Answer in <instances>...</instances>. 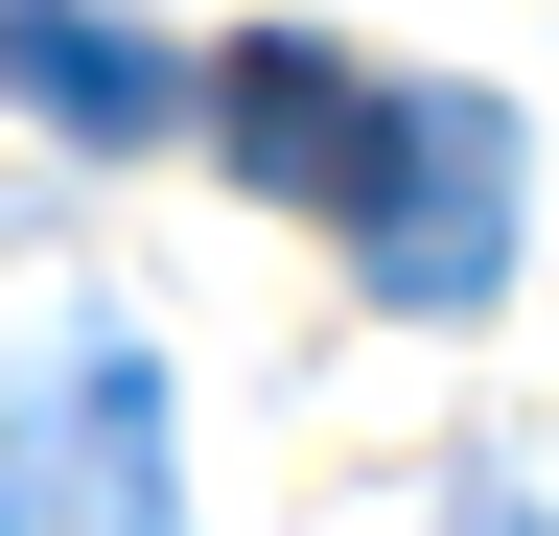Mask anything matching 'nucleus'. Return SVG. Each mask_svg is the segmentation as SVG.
I'll return each instance as SVG.
<instances>
[{
	"label": "nucleus",
	"instance_id": "39448f33",
	"mask_svg": "<svg viewBox=\"0 0 559 536\" xmlns=\"http://www.w3.org/2000/svg\"><path fill=\"white\" fill-rule=\"evenodd\" d=\"M443 536H559V513H513V490H466V513H443Z\"/></svg>",
	"mask_w": 559,
	"mask_h": 536
},
{
	"label": "nucleus",
	"instance_id": "f257e3e1",
	"mask_svg": "<svg viewBox=\"0 0 559 536\" xmlns=\"http://www.w3.org/2000/svg\"><path fill=\"white\" fill-rule=\"evenodd\" d=\"M349 257H373V303L466 326L489 281H513V117L489 94H396L373 117V187H349Z\"/></svg>",
	"mask_w": 559,
	"mask_h": 536
},
{
	"label": "nucleus",
	"instance_id": "20e7f679",
	"mask_svg": "<svg viewBox=\"0 0 559 536\" xmlns=\"http://www.w3.org/2000/svg\"><path fill=\"white\" fill-rule=\"evenodd\" d=\"M0 94H47L70 141H164V117H187V71L140 24H94V0H0Z\"/></svg>",
	"mask_w": 559,
	"mask_h": 536
},
{
	"label": "nucleus",
	"instance_id": "7ed1b4c3",
	"mask_svg": "<svg viewBox=\"0 0 559 536\" xmlns=\"http://www.w3.org/2000/svg\"><path fill=\"white\" fill-rule=\"evenodd\" d=\"M210 141H234V187H280V211H349V187H373V71H349V47H304V24H257V47H210Z\"/></svg>",
	"mask_w": 559,
	"mask_h": 536
},
{
	"label": "nucleus",
	"instance_id": "f03ea898",
	"mask_svg": "<svg viewBox=\"0 0 559 536\" xmlns=\"http://www.w3.org/2000/svg\"><path fill=\"white\" fill-rule=\"evenodd\" d=\"M24 513H47V536H187L164 350H140V326H70V350L24 373Z\"/></svg>",
	"mask_w": 559,
	"mask_h": 536
}]
</instances>
